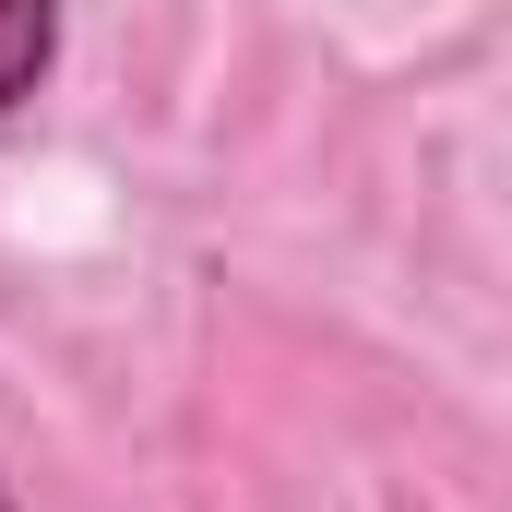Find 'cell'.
I'll list each match as a JSON object with an SVG mask.
<instances>
[{
  "label": "cell",
  "mask_w": 512,
  "mask_h": 512,
  "mask_svg": "<svg viewBox=\"0 0 512 512\" xmlns=\"http://www.w3.org/2000/svg\"><path fill=\"white\" fill-rule=\"evenodd\" d=\"M48 60H60V0H0V120L48 84Z\"/></svg>",
  "instance_id": "cell-1"
},
{
  "label": "cell",
  "mask_w": 512,
  "mask_h": 512,
  "mask_svg": "<svg viewBox=\"0 0 512 512\" xmlns=\"http://www.w3.org/2000/svg\"><path fill=\"white\" fill-rule=\"evenodd\" d=\"M0 512H24V501H12V477H0Z\"/></svg>",
  "instance_id": "cell-2"
}]
</instances>
